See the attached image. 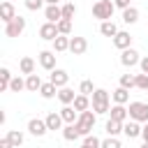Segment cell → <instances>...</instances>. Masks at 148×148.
Wrapping results in <instances>:
<instances>
[{"instance_id": "1", "label": "cell", "mask_w": 148, "mask_h": 148, "mask_svg": "<svg viewBox=\"0 0 148 148\" xmlns=\"http://www.w3.org/2000/svg\"><path fill=\"white\" fill-rule=\"evenodd\" d=\"M113 9H116V5H113L111 0H97V2L92 5V16L104 23V21H111Z\"/></svg>"}, {"instance_id": "2", "label": "cell", "mask_w": 148, "mask_h": 148, "mask_svg": "<svg viewBox=\"0 0 148 148\" xmlns=\"http://www.w3.org/2000/svg\"><path fill=\"white\" fill-rule=\"evenodd\" d=\"M95 111H81L79 113V120L74 123L76 125V130H79V134L81 136H88L90 132H92V127H95Z\"/></svg>"}, {"instance_id": "3", "label": "cell", "mask_w": 148, "mask_h": 148, "mask_svg": "<svg viewBox=\"0 0 148 148\" xmlns=\"http://www.w3.org/2000/svg\"><path fill=\"white\" fill-rule=\"evenodd\" d=\"M92 111L95 113H109V92L104 88H97L92 92Z\"/></svg>"}, {"instance_id": "4", "label": "cell", "mask_w": 148, "mask_h": 148, "mask_svg": "<svg viewBox=\"0 0 148 148\" xmlns=\"http://www.w3.org/2000/svg\"><path fill=\"white\" fill-rule=\"evenodd\" d=\"M130 118L136 120V123H148V104L143 102H132L130 104Z\"/></svg>"}, {"instance_id": "5", "label": "cell", "mask_w": 148, "mask_h": 148, "mask_svg": "<svg viewBox=\"0 0 148 148\" xmlns=\"http://www.w3.org/2000/svg\"><path fill=\"white\" fill-rule=\"evenodd\" d=\"M23 30H25V18H23V16H16V18H12L9 23H5V35H7V37H18Z\"/></svg>"}, {"instance_id": "6", "label": "cell", "mask_w": 148, "mask_h": 148, "mask_svg": "<svg viewBox=\"0 0 148 148\" xmlns=\"http://www.w3.org/2000/svg\"><path fill=\"white\" fill-rule=\"evenodd\" d=\"M39 37L42 39H46V42H53L56 37H60V32H58V23H44L42 28H39Z\"/></svg>"}, {"instance_id": "7", "label": "cell", "mask_w": 148, "mask_h": 148, "mask_svg": "<svg viewBox=\"0 0 148 148\" xmlns=\"http://www.w3.org/2000/svg\"><path fill=\"white\" fill-rule=\"evenodd\" d=\"M46 120H39V118H32L30 123H28V132L32 134V136H44L46 134Z\"/></svg>"}, {"instance_id": "8", "label": "cell", "mask_w": 148, "mask_h": 148, "mask_svg": "<svg viewBox=\"0 0 148 148\" xmlns=\"http://www.w3.org/2000/svg\"><path fill=\"white\" fill-rule=\"evenodd\" d=\"M120 62H123L125 67H134L136 62H141V58H139V53H136L134 49H125V51L120 53Z\"/></svg>"}, {"instance_id": "9", "label": "cell", "mask_w": 148, "mask_h": 148, "mask_svg": "<svg viewBox=\"0 0 148 148\" xmlns=\"http://www.w3.org/2000/svg\"><path fill=\"white\" fill-rule=\"evenodd\" d=\"M49 81H51L56 88H65V86H67V81H69V74H67L65 69H53Z\"/></svg>"}, {"instance_id": "10", "label": "cell", "mask_w": 148, "mask_h": 148, "mask_svg": "<svg viewBox=\"0 0 148 148\" xmlns=\"http://www.w3.org/2000/svg\"><path fill=\"white\" fill-rule=\"evenodd\" d=\"M44 16H46L49 23H60V21H62V9H60L58 5H49V7L44 9Z\"/></svg>"}, {"instance_id": "11", "label": "cell", "mask_w": 148, "mask_h": 148, "mask_svg": "<svg viewBox=\"0 0 148 148\" xmlns=\"http://www.w3.org/2000/svg\"><path fill=\"white\" fill-rule=\"evenodd\" d=\"M86 49H88V42H86V37H72V39H69V51H72L74 56H81V53H86Z\"/></svg>"}, {"instance_id": "12", "label": "cell", "mask_w": 148, "mask_h": 148, "mask_svg": "<svg viewBox=\"0 0 148 148\" xmlns=\"http://www.w3.org/2000/svg\"><path fill=\"white\" fill-rule=\"evenodd\" d=\"M39 65L44 69H56V53L53 51H39Z\"/></svg>"}, {"instance_id": "13", "label": "cell", "mask_w": 148, "mask_h": 148, "mask_svg": "<svg viewBox=\"0 0 148 148\" xmlns=\"http://www.w3.org/2000/svg\"><path fill=\"white\" fill-rule=\"evenodd\" d=\"M130 44H132V35H130V32H123V30H120V32L113 37V46L120 49V51L130 49Z\"/></svg>"}, {"instance_id": "14", "label": "cell", "mask_w": 148, "mask_h": 148, "mask_svg": "<svg viewBox=\"0 0 148 148\" xmlns=\"http://www.w3.org/2000/svg\"><path fill=\"white\" fill-rule=\"evenodd\" d=\"M0 16H2V21H5V23H9L12 18H16V12H14V5H12L9 0H5V2L0 5Z\"/></svg>"}, {"instance_id": "15", "label": "cell", "mask_w": 148, "mask_h": 148, "mask_svg": "<svg viewBox=\"0 0 148 148\" xmlns=\"http://www.w3.org/2000/svg\"><path fill=\"white\" fill-rule=\"evenodd\" d=\"M58 99H60L65 106H69V104H74L76 95H74V90H72V88H67V86H65V88H60V90H58Z\"/></svg>"}, {"instance_id": "16", "label": "cell", "mask_w": 148, "mask_h": 148, "mask_svg": "<svg viewBox=\"0 0 148 148\" xmlns=\"http://www.w3.org/2000/svg\"><path fill=\"white\" fill-rule=\"evenodd\" d=\"M44 120H46V127H49V130H60V127H62V123H65V120H62V116H60V113H56V111H51Z\"/></svg>"}, {"instance_id": "17", "label": "cell", "mask_w": 148, "mask_h": 148, "mask_svg": "<svg viewBox=\"0 0 148 148\" xmlns=\"http://www.w3.org/2000/svg\"><path fill=\"white\" fill-rule=\"evenodd\" d=\"M141 130H143V127H139V123H136V120H130V123H125V125H123V132H125V136H127V139L139 136V134H141Z\"/></svg>"}, {"instance_id": "18", "label": "cell", "mask_w": 148, "mask_h": 148, "mask_svg": "<svg viewBox=\"0 0 148 148\" xmlns=\"http://www.w3.org/2000/svg\"><path fill=\"white\" fill-rule=\"evenodd\" d=\"M109 113H111V118H113V120H118V123H125V118L130 116V111H127L123 104H116V106H111V111H109Z\"/></svg>"}, {"instance_id": "19", "label": "cell", "mask_w": 148, "mask_h": 148, "mask_svg": "<svg viewBox=\"0 0 148 148\" xmlns=\"http://www.w3.org/2000/svg\"><path fill=\"white\" fill-rule=\"evenodd\" d=\"M99 32H102L104 37H116L120 30H118V25H116L113 21H104V23L99 25Z\"/></svg>"}, {"instance_id": "20", "label": "cell", "mask_w": 148, "mask_h": 148, "mask_svg": "<svg viewBox=\"0 0 148 148\" xmlns=\"http://www.w3.org/2000/svg\"><path fill=\"white\" fill-rule=\"evenodd\" d=\"M104 130H106V134H109V136H118V134L123 132V123H118V120L109 118V120H106V125H104Z\"/></svg>"}, {"instance_id": "21", "label": "cell", "mask_w": 148, "mask_h": 148, "mask_svg": "<svg viewBox=\"0 0 148 148\" xmlns=\"http://www.w3.org/2000/svg\"><path fill=\"white\" fill-rule=\"evenodd\" d=\"M39 88H42V79H39L37 74H30V76L25 79V90H30V92H39Z\"/></svg>"}, {"instance_id": "22", "label": "cell", "mask_w": 148, "mask_h": 148, "mask_svg": "<svg viewBox=\"0 0 148 148\" xmlns=\"http://www.w3.org/2000/svg\"><path fill=\"white\" fill-rule=\"evenodd\" d=\"M111 97H113V102H116V104H125V102L130 99V90L120 86V88H116V90L111 92Z\"/></svg>"}, {"instance_id": "23", "label": "cell", "mask_w": 148, "mask_h": 148, "mask_svg": "<svg viewBox=\"0 0 148 148\" xmlns=\"http://www.w3.org/2000/svg\"><path fill=\"white\" fill-rule=\"evenodd\" d=\"M60 116H62V120H65L67 125H74V120H79L74 106H62V109H60Z\"/></svg>"}, {"instance_id": "24", "label": "cell", "mask_w": 148, "mask_h": 148, "mask_svg": "<svg viewBox=\"0 0 148 148\" xmlns=\"http://www.w3.org/2000/svg\"><path fill=\"white\" fill-rule=\"evenodd\" d=\"M69 39H72V37H67V35L56 37V39H53V51H67V49H69Z\"/></svg>"}, {"instance_id": "25", "label": "cell", "mask_w": 148, "mask_h": 148, "mask_svg": "<svg viewBox=\"0 0 148 148\" xmlns=\"http://www.w3.org/2000/svg\"><path fill=\"white\" fill-rule=\"evenodd\" d=\"M56 90H58V88H56V86L49 81V83H42V88H39V95H42L44 99H51V97H56V95H58Z\"/></svg>"}, {"instance_id": "26", "label": "cell", "mask_w": 148, "mask_h": 148, "mask_svg": "<svg viewBox=\"0 0 148 148\" xmlns=\"http://www.w3.org/2000/svg\"><path fill=\"white\" fill-rule=\"evenodd\" d=\"M123 21H125V23H136V21H139V9H136V7H127V9L123 12Z\"/></svg>"}, {"instance_id": "27", "label": "cell", "mask_w": 148, "mask_h": 148, "mask_svg": "<svg viewBox=\"0 0 148 148\" xmlns=\"http://www.w3.org/2000/svg\"><path fill=\"white\" fill-rule=\"evenodd\" d=\"M12 74H9V69L7 67H2L0 69V90H9V83H12Z\"/></svg>"}, {"instance_id": "28", "label": "cell", "mask_w": 148, "mask_h": 148, "mask_svg": "<svg viewBox=\"0 0 148 148\" xmlns=\"http://www.w3.org/2000/svg\"><path fill=\"white\" fill-rule=\"evenodd\" d=\"M88 106H90L88 95H76V99H74V109L81 113V111H88Z\"/></svg>"}, {"instance_id": "29", "label": "cell", "mask_w": 148, "mask_h": 148, "mask_svg": "<svg viewBox=\"0 0 148 148\" xmlns=\"http://www.w3.org/2000/svg\"><path fill=\"white\" fill-rule=\"evenodd\" d=\"M62 136H65V141H76L81 134H79L76 125H67V127H62Z\"/></svg>"}, {"instance_id": "30", "label": "cell", "mask_w": 148, "mask_h": 148, "mask_svg": "<svg viewBox=\"0 0 148 148\" xmlns=\"http://www.w3.org/2000/svg\"><path fill=\"white\" fill-rule=\"evenodd\" d=\"M18 67H21V72H23V74H28V76H30V74L35 72V60H32V58H21Z\"/></svg>"}, {"instance_id": "31", "label": "cell", "mask_w": 148, "mask_h": 148, "mask_svg": "<svg viewBox=\"0 0 148 148\" xmlns=\"http://www.w3.org/2000/svg\"><path fill=\"white\" fill-rule=\"evenodd\" d=\"M7 139L12 141V146H14V148H18V146L23 143V134H21L18 130H9V132H7Z\"/></svg>"}, {"instance_id": "32", "label": "cell", "mask_w": 148, "mask_h": 148, "mask_svg": "<svg viewBox=\"0 0 148 148\" xmlns=\"http://www.w3.org/2000/svg\"><path fill=\"white\" fill-rule=\"evenodd\" d=\"M120 86L127 88V90H130V88H136V76H132V74H123V76H120Z\"/></svg>"}, {"instance_id": "33", "label": "cell", "mask_w": 148, "mask_h": 148, "mask_svg": "<svg viewBox=\"0 0 148 148\" xmlns=\"http://www.w3.org/2000/svg\"><path fill=\"white\" fill-rule=\"evenodd\" d=\"M60 9H62V18H67V21H72V18H74V14H76V7H74L72 2H67V5H62Z\"/></svg>"}, {"instance_id": "34", "label": "cell", "mask_w": 148, "mask_h": 148, "mask_svg": "<svg viewBox=\"0 0 148 148\" xmlns=\"http://www.w3.org/2000/svg\"><path fill=\"white\" fill-rule=\"evenodd\" d=\"M9 90H12V92H18V90H25V81H23L21 76H14V79H12V83H9Z\"/></svg>"}, {"instance_id": "35", "label": "cell", "mask_w": 148, "mask_h": 148, "mask_svg": "<svg viewBox=\"0 0 148 148\" xmlns=\"http://www.w3.org/2000/svg\"><path fill=\"white\" fill-rule=\"evenodd\" d=\"M95 90H97V88H92V81H88V79L81 81V86H79V92H81V95H92Z\"/></svg>"}, {"instance_id": "36", "label": "cell", "mask_w": 148, "mask_h": 148, "mask_svg": "<svg viewBox=\"0 0 148 148\" xmlns=\"http://www.w3.org/2000/svg\"><path fill=\"white\" fill-rule=\"evenodd\" d=\"M58 32H60V35H69V32H72V21L62 18V21L58 23Z\"/></svg>"}, {"instance_id": "37", "label": "cell", "mask_w": 148, "mask_h": 148, "mask_svg": "<svg viewBox=\"0 0 148 148\" xmlns=\"http://www.w3.org/2000/svg\"><path fill=\"white\" fill-rule=\"evenodd\" d=\"M136 88L148 90V74H136Z\"/></svg>"}, {"instance_id": "38", "label": "cell", "mask_w": 148, "mask_h": 148, "mask_svg": "<svg viewBox=\"0 0 148 148\" xmlns=\"http://www.w3.org/2000/svg\"><path fill=\"white\" fill-rule=\"evenodd\" d=\"M102 148H123V146H120V141L116 136H109L106 141H102Z\"/></svg>"}, {"instance_id": "39", "label": "cell", "mask_w": 148, "mask_h": 148, "mask_svg": "<svg viewBox=\"0 0 148 148\" xmlns=\"http://www.w3.org/2000/svg\"><path fill=\"white\" fill-rule=\"evenodd\" d=\"M42 5H44V0H25V7H28L30 12H37V9H42Z\"/></svg>"}, {"instance_id": "40", "label": "cell", "mask_w": 148, "mask_h": 148, "mask_svg": "<svg viewBox=\"0 0 148 148\" xmlns=\"http://www.w3.org/2000/svg\"><path fill=\"white\" fill-rule=\"evenodd\" d=\"M113 5H116V7H120V9L125 12V9L130 7V0H113Z\"/></svg>"}, {"instance_id": "41", "label": "cell", "mask_w": 148, "mask_h": 148, "mask_svg": "<svg viewBox=\"0 0 148 148\" xmlns=\"http://www.w3.org/2000/svg\"><path fill=\"white\" fill-rule=\"evenodd\" d=\"M139 65H141V72H143V74H148V56H146V58H141V62H139Z\"/></svg>"}, {"instance_id": "42", "label": "cell", "mask_w": 148, "mask_h": 148, "mask_svg": "<svg viewBox=\"0 0 148 148\" xmlns=\"http://www.w3.org/2000/svg\"><path fill=\"white\" fill-rule=\"evenodd\" d=\"M0 148H14V146H12V141L5 136V139H0Z\"/></svg>"}, {"instance_id": "43", "label": "cell", "mask_w": 148, "mask_h": 148, "mask_svg": "<svg viewBox=\"0 0 148 148\" xmlns=\"http://www.w3.org/2000/svg\"><path fill=\"white\" fill-rule=\"evenodd\" d=\"M141 136H143V141H146V143H148V123H146V125H143V130H141Z\"/></svg>"}, {"instance_id": "44", "label": "cell", "mask_w": 148, "mask_h": 148, "mask_svg": "<svg viewBox=\"0 0 148 148\" xmlns=\"http://www.w3.org/2000/svg\"><path fill=\"white\" fill-rule=\"evenodd\" d=\"M44 2H46V5H58L60 0H44Z\"/></svg>"}, {"instance_id": "45", "label": "cell", "mask_w": 148, "mask_h": 148, "mask_svg": "<svg viewBox=\"0 0 148 148\" xmlns=\"http://www.w3.org/2000/svg\"><path fill=\"white\" fill-rule=\"evenodd\" d=\"M141 148H148V143H146V141H143V146H141Z\"/></svg>"}, {"instance_id": "46", "label": "cell", "mask_w": 148, "mask_h": 148, "mask_svg": "<svg viewBox=\"0 0 148 148\" xmlns=\"http://www.w3.org/2000/svg\"><path fill=\"white\" fill-rule=\"evenodd\" d=\"M81 148H90V146H86V143H83V146H81Z\"/></svg>"}, {"instance_id": "47", "label": "cell", "mask_w": 148, "mask_h": 148, "mask_svg": "<svg viewBox=\"0 0 148 148\" xmlns=\"http://www.w3.org/2000/svg\"><path fill=\"white\" fill-rule=\"evenodd\" d=\"M9 2H12V0H9Z\"/></svg>"}]
</instances>
